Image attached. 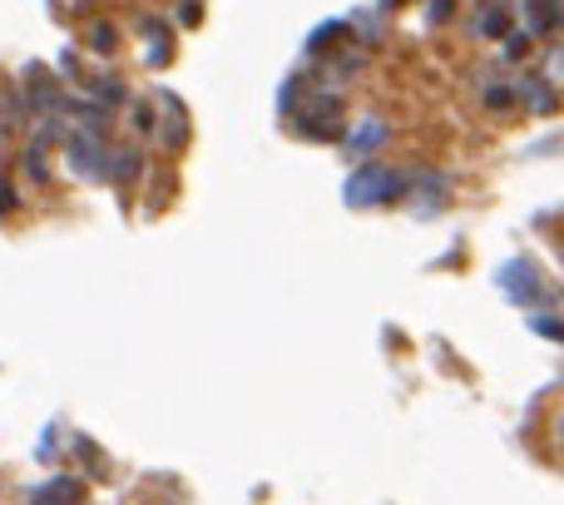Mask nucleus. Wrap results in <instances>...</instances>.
Returning a JSON list of instances; mask_svg holds the SVG:
<instances>
[{
    "mask_svg": "<svg viewBox=\"0 0 564 505\" xmlns=\"http://www.w3.org/2000/svg\"><path fill=\"white\" fill-rule=\"evenodd\" d=\"M10 204H15V194H10V189H6V179H0V214H6Z\"/></svg>",
    "mask_w": 564,
    "mask_h": 505,
    "instance_id": "ddd939ff",
    "label": "nucleus"
},
{
    "mask_svg": "<svg viewBox=\"0 0 564 505\" xmlns=\"http://www.w3.org/2000/svg\"><path fill=\"white\" fill-rule=\"evenodd\" d=\"M381 139H387V129H361V135H351V149L361 154V149H377Z\"/></svg>",
    "mask_w": 564,
    "mask_h": 505,
    "instance_id": "423d86ee",
    "label": "nucleus"
},
{
    "mask_svg": "<svg viewBox=\"0 0 564 505\" xmlns=\"http://www.w3.org/2000/svg\"><path fill=\"white\" fill-rule=\"evenodd\" d=\"M530 50V35H510V45H506V55H525Z\"/></svg>",
    "mask_w": 564,
    "mask_h": 505,
    "instance_id": "9b49d317",
    "label": "nucleus"
},
{
    "mask_svg": "<svg viewBox=\"0 0 564 505\" xmlns=\"http://www.w3.org/2000/svg\"><path fill=\"white\" fill-rule=\"evenodd\" d=\"M99 99H105V105H119V99H124L119 79H99Z\"/></svg>",
    "mask_w": 564,
    "mask_h": 505,
    "instance_id": "0eeeda50",
    "label": "nucleus"
},
{
    "mask_svg": "<svg viewBox=\"0 0 564 505\" xmlns=\"http://www.w3.org/2000/svg\"><path fill=\"white\" fill-rule=\"evenodd\" d=\"M480 30H490V35H500V30H506V10H490V15H480Z\"/></svg>",
    "mask_w": 564,
    "mask_h": 505,
    "instance_id": "6e6552de",
    "label": "nucleus"
},
{
    "mask_svg": "<svg viewBox=\"0 0 564 505\" xmlns=\"http://www.w3.org/2000/svg\"><path fill=\"white\" fill-rule=\"evenodd\" d=\"M341 194H347L351 208H377V204H391V198L406 194V174H391V169L367 164V169H357V174L347 179Z\"/></svg>",
    "mask_w": 564,
    "mask_h": 505,
    "instance_id": "f257e3e1",
    "label": "nucleus"
},
{
    "mask_svg": "<svg viewBox=\"0 0 564 505\" xmlns=\"http://www.w3.org/2000/svg\"><path fill=\"white\" fill-rule=\"evenodd\" d=\"M496 278H500V288H506V298H516V302H540V298H545L535 262H525V258L506 262V268H500Z\"/></svg>",
    "mask_w": 564,
    "mask_h": 505,
    "instance_id": "f03ea898",
    "label": "nucleus"
},
{
    "mask_svg": "<svg viewBox=\"0 0 564 505\" xmlns=\"http://www.w3.org/2000/svg\"><path fill=\"white\" fill-rule=\"evenodd\" d=\"M69 159H75V169L85 179H109V164H105V144L99 139H85V135H75L69 139Z\"/></svg>",
    "mask_w": 564,
    "mask_h": 505,
    "instance_id": "7ed1b4c3",
    "label": "nucleus"
},
{
    "mask_svg": "<svg viewBox=\"0 0 564 505\" xmlns=\"http://www.w3.org/2000/svg\"><path fill=\"white\" fill-rule=\"evenodd\" d=\"M535 332H545V337H560V322L555 318H535Z\"/></svg>",
    "mask_w": 564,
    "mask_h": 505,
    "instance_id": "f8f14e48",
    "label": "nucleus"
},
{
    "mask_svg": "<svg viewBox=\"0 0 564 505\" xmlns=\"http://www.w3.org/2000/svg\"><path fill=\"white\" fill-rule=\"evenodd\" d=\"M95 40H99L95 50H115V30H109V25H95Z\"/></svg>",
    "mask_w": 564,
    "mask_h": 505,
    "instance_id": "9d476101",
    "label": "nucleus"
},
{
    "mask_svg": "<svg viewBox=\"0 0 564 505\" xmlns=\"http://www.w3.org/2000/svg\"><path fill=\"white\" fill-rule=\"evenodd\" d=\"M35 501H40V505H75V501H79V481H59V486H45Z\"/></svg>",
    "mask_w": 564,
    "mask_h": 505,
    "instance_id": "39448f33",
    "label": "nucleus"
},
{
    "mask_svg": "<svg viewBox=\"0 0 564 505\" xmlns=\"http://www.w3.org/2000/svg\"><path fill=\"white\" fill-rule=\"evenodd\" d=\"M555 20H560V15H555V10H550V6H535V25H540V30H550V25H555Z\"/></svg>",
    "mask_w": 564,
    "mask_h": 505,
    "instance_id": "1a4fd4ad",
    "label": "nucleus"
},
{
    "mask_svg": "<svg viewBox=\"0 0 564 505\" xmlns=\"http://www.w3.org/2000/svg\"><path fill=\"white\" fill-rule=\"evenodd\" d=\"M302 129H307V135H317V139H337L341 135V109H337V99H332V105H307L302 109Z\"/></svg>",
    "mask_w": 564,
    "mask_h": 505,
    "instance_id": "20e7f679",
    "label": "nucleus"
}]
</instances>
